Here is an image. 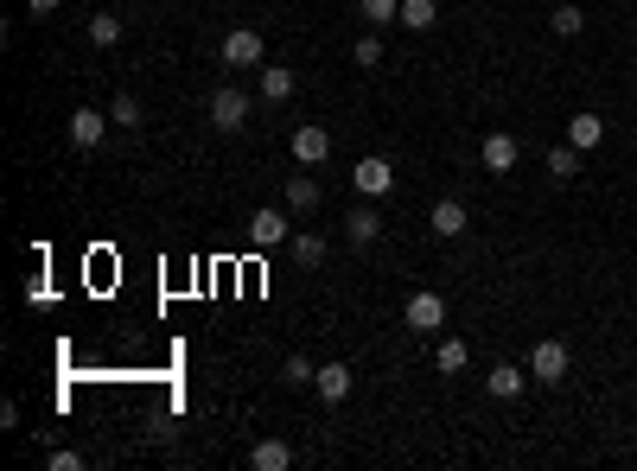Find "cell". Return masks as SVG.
Wrapping results in <instances>:
<instances>
[{"instance_id":"6da1fadb","label":"cell","mask_w":637,"mask_h":471,"mask_svg":"<svg viewBox=\"0 0 637 471\" xmlns=\"http://www.w3.org/2000/svg\"><path fill=\"white\" fill-rule=\"evenodd\" d=\"M211 128L217 134H243L249 128V96L236 90V83H217L211 90Z\"/></svg>"},{"instance_id":"7a4b0ae2","label":"cell","mask_w":637,"mask_h":471,"mask_svg":"<svg viewBox=\"0 0 637 471\" xmlns=\"http://www.w3.org/2000/svg\"><path fill=\"white\" fill-rule=\"evenodd\" d=\"M402 325L408 331H415V338H434V331L446 325V300H440V293H408V306H402Z\"/></svg>"},{"instance_id":"3957f363","label":"cell","mask_w":637,"mask_h":471,"mask_svg":"<svg viewBox=\"0 0 637 471\" xmlns=\"http://www.w3.org/2000/svg\"><path fill=\"white\" fill-rule=\"evenodd\" d=\"M529 382H542V389L567 382V344L561 338H542L536 351H529Z\"/></svg>"},{"instance_id":"277c9868","label":"cell","mask_w":637,"mask_h":471,"mask_svg":"<svg viewBox=\"0 0 637 471\" xmlns=\"http://www.w3.org/2000/svg\"><path fill=\"white\" fill-rule=\"evenodd\" d=\"M287 217H294L287 204H268V211H255V217H249V242H255V249H281V242H294Z\"/></svg>"},{"instance_id":"5b68a950","label":"cell","mask_w":637,"mask_h":471,"mask_svg":"<svg viewBox=\"0 0 637 471\" xmlns=\"http://www.w3.org/2000/svg\"><path fill=\"white\" fill-rule=\"evenodd\" d=\"M223 64H236V71H262V32L236 26L230 39H223Z\"/></svg>"},{"instance_id":"8992f818","label":"cell","mask_w":637,"mask_h":471,"mask_svg":"<svg viewBox=\"0 0 637 471\" xmlns=\"http://www.w3.org/2000/svg\"><path fill=\"white\" fill-rule=\"evenodd\" d=\"M351 185L364 191V198H383V191H395V166L383 160V153H364L357 172H351Z\"/></svg>"},{"instance_id":"52a82bcc","label":"cell","mask_w":637,"mask_h":471,"mask_svg":"<svg viewBox=\"0 0 637 471\" xmlns=\"http://www.w3.org/2000/svg\"><path fill=\"white\" fill-rule=\"evenodd\" d=\"M478 160H485V172H497V179H504V172H516V160H523V147H516V134H485V147H478Z\"/></svg>"},{"instance_id":"ba28073f","label":"cell","mask_w":637,"mask_h":471,"mask_svg":"<svg viewBox=\"0 0 637 471\" xmlns=\"http://www.w3.org/2000/svg\"><path fill=\"white\" fill-rule=\"evenodd\" d=\"M109 128H115V121L102 115V109H77L71 121H64V134H71V147H83V153H90V147H102V134H109Z\"/></svg>"},{"instance_id":"9c48e42d","label":"cell","mask_w":637,"mask_h":471,"mask_svg":"<svg viewBox=\"0 0 637 471\" xmlns=\"http://www.w3.org/2000/svg\"><path fill=\"white\" fill-rule=\"evenodd\" d=\"M325 153H332V134H325L319 121H306V128H294V160H300V166H319Z\"/></svg>"},{"instance_id":"30bf717a","label":"cell","mask_w":637,"mask_h":471,"mask_svg":"<svg viewBox=\"0 0 637 471\" xmlns=\"http://www.w3.org/2000/svg\"><path fill=\"white\" fill-rule=\"evenodd\" d=\"M599 141H606V121H599L593 109H580V115H567V147H580V153H593Z\"/></svg>"},{"instance_id":"8fae6325","label":"cell","mask_w":637,"mask_h":471,"mask_svg":"<svg viewBox=\"0 0 637 471\" xmlns=\"http://www.w3.org/2000/svg\"><path fill=\"white\" fill-rule=\"evenodd\" d=\"M351 370H344V363H319V376H313V389H319V401H332V408H338V401L344 395H351Z\"/></svg>"},{"instance_id":"7c38bea8","label":"cell","mask_w":637,"mask_h":471,"mask_svg":"<svg viewBox=\"0 0 637 471\" xmlns=\"http://www.w3.org/2000/svg\"><path fill=\"white\" fill-rule=\"evenodd\" d=\"M427 223H434V236H446V242L466 236V204H459V198H440L434 211H427Z\"/></svg>"},{"instance_id":"4fadbf2b","label":"cell","mask_w":637,"mask_h":471,"mask_svg":"<svg viewBox=\"0 0 637 471\" xmlns=\"http://www.w3.org/2000/svg\"><path fill=\"white\" fill-rule=\"evenodd\" d=\"M523 382H529V370H516V363H497V370L485 376V389H491V401H516V395H523Z\"/></svg>"},{"instance_id":"5bb4252c","label":"cell","mask_w":637,"mask_h":471,"mask_svg":"<svg viewBox=\"0 0 637 471\" xmlns=\"http://www.w3.org/2000/svg\"><path fill=\"white\" fill-rule=\"evenodd\" d=\"M344 236H351V242H357V249H370V242H376V236H383V217H376V211H370V204H357V211H351V217H344Z\"/></svg>"},{"instance_id":"9a60e30c","label":"cell","mask_w":637,"mask_h":471,"mask_svg":"<svg viewBox=\"0 0 637 471\" xmlns=\"http://www.w3.org/2000/svg\"><path fill=\"white\" fill-rule=\"evenodd\" d=\"M249 465L255 471H294V446H287V440H262L249 452Z\"/></svg>"},{"instance_id":"2e32d148","label":"cell","mask_w":637,"mask_h":471,"mask_svg":"<svg viewBox=\"0 0 637 471\" xmlns=\"http://www.w3.org/2000/svg\"><path fill=\"white\" fill-rule=\"evenodd\" d=\"M287 211H294V217H313V211H319V185L306 179V172L287 179Z\"/></svg>"},{"instance_id":"e0dca14e","label":"cell","mask_w":637,"mask_h":471,"mask_svg":"<svg viewBox=\"0 0 637 471\" xmlns=\"http://www.w3.org/2000/svg\"><path fill=\"white\" fill-rule=\"evenodd\" d=\"M466 363H472V351H466L459 338H440V344H434V370H440V376H459Z\"/></svg>"},{"instance_id":"ac0fdd59","label":"cell","mask_w":637,"mask_h":471,"mask_svg":"<svg viewBox=\"0 0 637 471\" xmlns=\"http://www.w3.org/2000/svg\"><path fill=\"white\" fill-rule=\"evenodd\" d=\"M262 96L287 102V96H294V71H287V64H262Z\"/></svg>"},{"instance_id":"d6986e66","label":"cell","mask_w":637,"mask_h":471,"mask_svg":"<svg viewBox=\"0 0 637 471\" xmlns=\"http://www.w3.org/2000/svg\"><path fill=\"white\" fill-rule=\"evenodd\" d=\"M294 268H325V236H313V230L294 236Z\"/></svg>"},{"instance_id":"ffe728a7","label":"cell","mask_w":637,"mask_h":471,"mask_svg":"<svg viewBox=\"0 0 637 471\" xmlns=\"http://www.w3.org/2000/svg\"><path fill=\"white\" fill-rule=\"evenodd\" d=\"M434 20H440V7H434V0H402V20H395V26H408V32H427Z\"/></svg>"},{"instance_id":"44dd1931","label":"cell","mask_w":637,"mask_h":471,"mask_svg":"<svg viewBox=\"0 0 637 471\" xmlns=\"http://www.w3.org/2000/svg\"><path fill=\"white\" fill-rule=\"evenodd\" d=\"M90 45H96V51L122 45V20H115V13H90Z\"/></svg>"},{"instance_id":"7402d4cb","label":"cell","mask_w":637,"mask_h":471,"mask_svg":"<svg viewBox=\"0 0 637 471\" xmlns=\"http://www.w3.org/2000/svg\"><path fill=\"white\" fill-rule=\"evenodd\" d=\"M109 121H115V128H128V134H141V102H134V96L122 90V96L109 102Z\"/></svg>"},{"instance_id":"603a6c76","label":"cell","mask_w":637,"mask_h":471,"mask_svg":"<svg viewBox=\"0 0 637 471\" xmlns=\"http://www.w3.org/2000/svg\"><path fill=\"white\" fill-rule=\"evenodd\" d=\"M574 172H580V147H548V179H574Z\"/></svg>"},{"instance_id":"cb8c5ba5","label":"cell","mask_w":637,"mask_h":471,"mask_svg":"<svg viewBox=\"0 0 637 471\" xmlns=\"http://www.w3.org/2000/svg\"><path fill=\"white\" fill-rule=\"evenodd\" d=\"M357 13H364L370 26H395L402 20V0H357Z\"/></svg>"},{"instance_id":"d4e9b609","label":"cell","mask_w":637,"mask_h":471,"mask_svg":"<svg viewBox=\"0 0 637 471\" xmlns=\"http://www.w3.org/2000/svg\"><path fill=\"white\" fill-rule=\"evenodd\" d=\"M548 26H555L561 39H580V26H587V13H580L574 0H567V7H555V13H548Z\"/></svg>"},{"instance_id":"484cf974","label":"cell","mask_w":637,"mask_h":471,"mask_svg":"<svg viewBox=\"0 0 637 471\" xmlns=\"http://www.w3.org/2000/svg\"><path fill=\"white\" fill-rule=\"evenodd\" d=\"M351 58L364 64V71H376V64H383V39H376V32H364V39L351 45Z\"/></svg>"},{"instance_id":"4316f807","label":"cell","mask_w":637,"mask_h":471,"mask_svg":"<svg viewBox=\"0 0 637 471\" xmlns=\"http://www.w3.org/2000/svg\"><path fill=\"white\" fill-rule=\"evenodd\" d=\"M281 376H287V382H294V389H300V382H313V376H319V363H306V357L294 351V357H287V370H281Z\"/></svg>"},{"instance_id":"83f0119b","label":"cell","mask_w":637,"mask_h":471,"mask_svg":"<svg viewBox=\"0 0 637 471\" xmlns=\"http://www.w3.org/2000/svg\"><path fill=\"white\" fill-rule=\"evenodd\" d=\"M45 465H51V471H83V452H71V446H58V452H51Z\"/></svg>"},{"instance_id":"f1b7e54d","label":"cell","mask_w":637,"mask_h":471,"mask_svg":"<svg viewBox=\"0 0 637 471\" xmlns=\"http://www.w3.org/2000/svg\"><path fill=\"white\" fill-rule=\"evenodd\" d=\"M26 13H32V20H45V13H58V0H26Z\"/></svg>"}]
</instances>
